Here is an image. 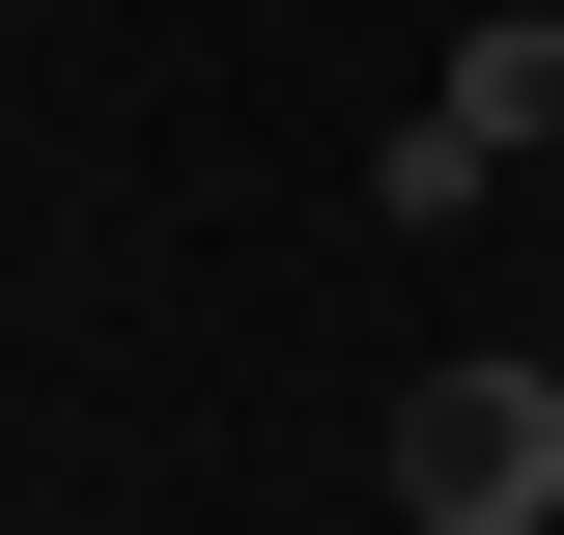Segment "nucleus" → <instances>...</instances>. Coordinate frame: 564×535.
I'll use <instances>...</instances> for the list:
<instances>
[{"label":"nucleus","instance_id":"f257e3e1","mask_svg":"<svg viewBox=\"0 0 564 535\" xmlns=\"http://www.w3.org/2000/svg\"><path fill=\"white\" fill-rule=\"evenodd\" d=\"M395 507L423 535H564V367H423L395 395Z\"/></svg>","mask_w":564,"mask_h":535},{"label":"nucleus","instance_id":"f03ea898","mask_svg":"<svg viewBox=\"0 0 564 535\" xmlns=\"http://www.w3.org/2000/svg\"><path fill=\"white\" fill-rule=\"evenodd\" d=\"M452 113H480L508 170H536V141H564V29H536V0H508V29H452Z\"/></svg>","mask_w":564,"mask_h":535},{"label":"nucleus","instance_id":"7ed1b4c3","mask_svg":"<svg viewBox=\"0 0 564 535\" xmlns=\"http://www.w3.org/2000/svg\"><path fill=\"white\" fill-rule=\"evenodd\" d=\"M480 170H508V141H480V113H452V85H423V113H395V141H367V198H395V226H480Z\"/></svg>","mask_w":564,"mask_h":535}]
</instances>
